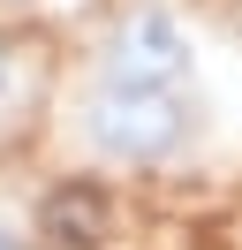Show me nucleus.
Segmentation results:
<instances>
[{
	"label": "nucleus",
	"mask_w": 242,
	"mask_h": 250,
	"mask_svg": "<svg viewBox=\"0 0 242 250\" xmlns=\"http://www.w3.org/2000/svg\"><path fill=\"white\" fill-rule=\"evenodd\" d=\"M30 68H38V53L23 38H0V114H15V99L30 91Z\"/></svg>",
	"instance_id": "7ed1b4c3"
},
{
	"label": "nucleus",
	"mask_w": 242,
	"mask_h": 250,
	"mask_svg": "<svg viewBox=\"0 0 242 250\" xmlns=\"http://www.w3.org/2000/svg\"><path fill=\"white\" fill-rule=\"evenodd\" d=\"M0 250H23V235H15V228H0Z\"/></svg>",
	"instance_id": "20e7f679"
},
{
	"label": "nucleus",
	"mask_w": 242,
	"mask_h": 250,
	"mask_svg": "<svg viewBox=\"0 0 242 250\" xmlns=\"http://www.w3.org/2000/svg\"><path fill=\"white\" fill-rule=\"evenodd\" d=\"M99 83H197V38L174 8L136 0L99 46Z\"/></svg>",
	"instance_id": "f03ea898"
},
{
	"label": "nucleus",
	"mask_w": 242,
	"mask_h": 250,
	"mask_svg": "<svg viewBox=\"0 0 242 250\" xmlns=\"http://www.w3.org/2000/svg\"><path fill=\"white\" fill-rule=\"evenodd\" d=\"M204 137L197 83H99L83 99V144L106 167H166Z\"/></svg>",
	"instance_id": "f257e3e1"
}]
</instances>
